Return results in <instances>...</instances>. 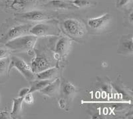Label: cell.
I'll list each match as a JSON object with an SVG mask.
<instances>
[{
	"mask_svg": "<svg viewBox=\"0 0 133 119\" xmlns=\"http://www.w3.org/2000/svg\"><path fill=\"white\" fill-rule=\"evenodd\" d=\"M61 27L66 35L77 41H81L87 34L85 24L77 19H66L62 23Z\"/></svg>",
	"mask_w": 133,
	"mask_h": 119,
	"instance_id": "1",
	"label": "cell"
},
{
	"mask_svg": "<svg viewBox=\"0 0 133 119\" xmlns=\"http://www.w3.org/2000/svg\"><path fill=\"white\" fill-rule=\"evenodd\" d=\"M37 41V37L27 34L12 39L4 45L8 49L12 51L29 52L35 47Z\"/></svg>",
	"mask_w": 133,
	"mask_h": 119,
	"instance_id": "2",
	"label": "cell"
},
{
	"mask_svg": "<svg viewBox=\"0 0 133 119\" xmlns=\"http://www.w3.org/2000/svg\"><path fill=\"white\" fill-rule=\"evenodd\" d=\"M13 68H15L23 76L26 80L33 81L35 80V74L32 71L30 65L26 63L25 61L17 56H11L9 58V72Z\"/></svg>",
	"mask_w": 133,
	"mask_h": 119,
	"instance_id": "3",
	"label": "cell"
},
{
	"mask_svg": "<svg viewBox=\"0 0 133 119\" xmlns=\"http://www.w3.org/2000/svg\"><path fill=\"white\" fill-rule=\"evenodd\" d=\"M15 19L23 20L29 22H41L51 19L52 16L48 13L41 10H29L15 14Z\"/></svg>",
	"mask_w": 133,
	"mask_h": 119,
	"instance_id": "4",
	"label": "cell"
},
{
	"mask_svg": "<svg viewBox=\"0 0 133 119\" xmlns=\"http://www.w3.org/2000/svg\"><path fill=\"white\" fill-rule=\"evenodd\" d=\"M29 34L36 37L56 36L59 35V31L55 25L45 22H38L31 26L29 29Z\"/></svg>",
	"mask_w": 133,
	"mask_h": 119,
	"instance_id": "5",
	"label": "cell"
},
{
	"mask_svg": "<svg viewBox=\"0 0 133 119\" xmlns=\"http://www.w3.org/2000/svg\"><path fill=\"white\" fill-rule=\"evenodd\" d=\"M31 23L12 26L0 39V44H5L8 41L18 37L29 34V29H31Z\"/></svg>",
	"mask_w": 133,
	"mask_h": 119,
	"instance_id": "6",
	"label": "cell"
},
{
	"mask_svg": "<svg viewBox=\"0 0 133 119\" xmlns=\"http://www.w3.org/2000/svg\"><path fill=\"white\" fill-rule=\"evenodd\" d=\"M112 21V17L109 13L97 17L90 18L87 20V25L94 31H103L109 26Z\"/></svg>",
	"mask_w": 133,
	"mask_h": 119,
	"instance_id": "7",
	"label": "cell"
},
{
	"mask_svg": "<svg viewBox=\"0 0 133 119\" xmlns=\"http://www.w3.org/2000/svg\"><path fill=\"white\" fill-rule=\"evenodd\" d=\"M52 67H53V64L51 61L48 55H46L45 53L37 54V56L32 60L31 64L32 71L35 74Z\"/></svg>",
	"mask_w": 133,
	"mask_h": 119,
	"instance_id": "8",
	"label": "cell"
},
{
	"mask_svg": "<svg viewBox=\"0 0 133 119\" xmlns=\"http://www.w3.org/2000/svg\"><path fill=\"white\" fill-rule=\"evenodd\" d=\"M71 39L67 37H62L57 42L55 48V55L59 57L65 56L68 53L71 46Z\"/></svg>",
	"mask_w": 133,
	"mask_h": 119,
	"instance_id": "9",
	"label": "cell"
},
{
	"mask_svg": "<svg viewBox=\"0 0 133 119\" xmlns=\"http://www.w3.org/2000/svg\"><path fill=\"white\" fill-rule=\"evenodd\" d=\"M61 89V81L59 78H55L54 81H52L49 84H47L45 87L41 89L40 92L43 95H47L49 97H53L56 96L59 93Z\"/></svg>",
	"mask_w": 133,
	"mask_h": 119,
	"instance_id": "10",
	"label": "cell"
},
{
	"mask_svg": "<svg viewBox=\"0 0 133 119\" xmlns=\"http://www.w3.org/2000/svg\"><path fill=\"white\" fill-rule=\"evenodd\" d=\"M45 6L47 8L54 9H61V10H68V9H77L69 2H64L62 0H51Z\"/></svg>",
	"mask_w": 133,
	"mask_h": 119,
	"instance_id": "11",
	"label": "cell"
},
{
	"mask_svg": "<svg viewBox=\"0 0 133 119\" xmlns=\"http://www.w3.org/2000/svg\"><path fill=\"white\" fill-rule=\"evenodd\" d=\"M61 91L65 99H69L74 97L77 92V89L73 83L71 82L65 81L61 84Z\"/></svg>",
	"mask_w": 133,
	"mask_h": 119,
	"instance_id": "12",
	"label": "cell"
},
{
	"mask_svg": "<svg viewBox=\"0 0 133 119\" xmlns=\"http://www.w3.org/2000/svg\"><path fill=\"white\" fill-rule=\"evenodd\" d=\"M126 38H123V41H121L118 51L123 54H132L133 50L132 35Z\"/></svg>",
	"mask_w": 133,
	"mask_h": 119,
	"instance_id": "13",
	"label": "cell"
},
{
	"mask_svg": "<svg viewBox=\"0 0 133 119\" xmlns=\"http://www.w3.org/2000/svg\"><path fill=\"white\" fill-rule=\"evenodd\" d=\"M57 69L55 67H50L45 70L37 72L35 74V79L39 80H51L53 79L57 73Z\"/></svg>",
	"mask_w": 133,
	"mask_h": 119,
	"instance_id": "14",
	"label": "cell"
},
{
	"mask_svg": "<svg viewBox=\"0 0 133 119\" xmlns=\"http://www.w3.org/2000/svg\"><path fill=\"white\" fill-rule=\"evenodd\" d=\"M23 102V97H18L13 99L12 110L10 113L11 118H16L21 114L22 110V104Z\"/></svg>",
	"mask_w": 133,
	"mask_h": 119,
	"instance_id": "15",
	"label": "cell"
},
{
	"mask_svg": "<svg viewBox=\"0 0 133 119\" xmlns=\"http://www.w3.org/2000/svg\"><path fill=\"white\" fill-rule=\"evenodd\" d=\"M9 57L0 59V83L4 81L7 78L9 72Z\"/></svg>",
	"mask_w": 133,
	"mask_h": 119,
	"instance_id": "16",
	"label": "cell"
},
{
	"mask_svg": "<svg viewBox=\"0 0 133 119\" xmlns=\"http://www.w3.org/2000/svg\"><path fill=\"white\" fill-rule=\"evenodd\" d=\"M53 79L51 80H39V79H35V80L31 81V86L29 88V92L33 93L35 91H40L41 89L45 87L47 84H49Z\"/></svg>",
	"mask_w": 133,
	"mask_h": 119,
	"instance_id": "17",
	"label": "cell"
},
{
	"mask_svg": "<svg viewBox=\"0 0 133 119\" xmlns=\"http://www.w3.org/2000/svg\"><path fill=\"white\" fill-rule=\"evenodd\" d=\"M69 2L77 9L94 7L97 4L95 0H71Z\"/></svg>",
	"mask_w": 133,
	"mask_h": 119,
	"instance_id": "18",
	"label": "cell"
},
{
	"mask_svg": "<svg viewBox=\"0 0 133 119\" xmlns=\"http://www.w3.org/2000/svg\"><path fill=\"white\" fill-rule=\"evenodd\" d=\"M132 0H118L117 1V7L118 8H126L132 3Z\"/></svg>",
	"mask_w": 133,
	"mask_h": 119,
	"instance_id": "19",
	"label": "cell"
},
{
	"mask_svg": "<svg viewBox=\"0 0 133 119\" xmlns=\"http://www.w3.org/2000/svg\"><path fill=\"white\" fill-rule=\"evenodd\" d=\"M23 102H25V103L29 104H33V102H34V98H33V96L32 95V93L29 92L28 94H27L23 97Z\"/></svg>",
	"mask_w": 133,
	"mask_h": 119,
	"instance_id": "20",
	"label": "cell"
},
{
	"mask_svg": "<svg viewBox=\"0 0 133 119\" xmlns=\"http://www.w3.org/2000/svg\"><path fill=\"white\" fill-rule=\"evenodd\" d=\"M29 92V88L28 87H24L23 89H21V90L19 91L18 97H24Z\"/></svg>",
	"mask_w": 133,
	"mask_h": 119,
	"instance_id": "21",
	"label": "cell"
},
{
	"mask_svg": "<svg viewBox=\"0 0 133 119\" xmlns=\"http://www.w3.org/2000/svg\"><path fill=\"white\" fill-rule=\"evenodd\" d=\"M9 55V51L7 49L0 48V59L8 57Z\"/></svg>",
	"mask_w": 133,
	"mask_h": 119,
	"instance_id": "22",
	"label": "cell"
},
{
	"mask_svg": "<svg viewBox=\"0 0 133 119\" xmlns=\"http://www.w3.org/2000/svg\"><path fill=\"white\" fill-rule=\"evenodd\" d=\"M11 118L10 113L6 110H2L0 112V119H8Z\"/></svg>",
	"mask_w": 133,
	"mask_h": 119,
	"instance_id": "23",
	"label": "cell"
},
{
	"mask_svg": "<svg viewBox=\"0 0 133 119\" xmlns=\"http://www.w3.org/2000/svg\"><path fill=\"white\" fill-rule=\"evenodd\" d=\"M59 107H60L61 109H63V110L65 109L66 107L67 106V103H66V100L65 99V98H61V99L59 101Z\"/></svg>",
	"mask_w": 133,
	"mask_h": 119,
	"instance_id": "24",
	"label": "cell"
},
{
	"mask_svg": "<svg viewBox=\"0 0 133 119\" xmlns=\"http://www.w3.org/2000/svg\"><path fill=\"white\" fill-rule=\"evenodd\" d=\"M117 1H118V0H117Z\"/></svg>",
	"mask_w": 133,
	"mask_h": 119,
	"instance_id": "25",
	"label": "cell"
}]
</instances>
